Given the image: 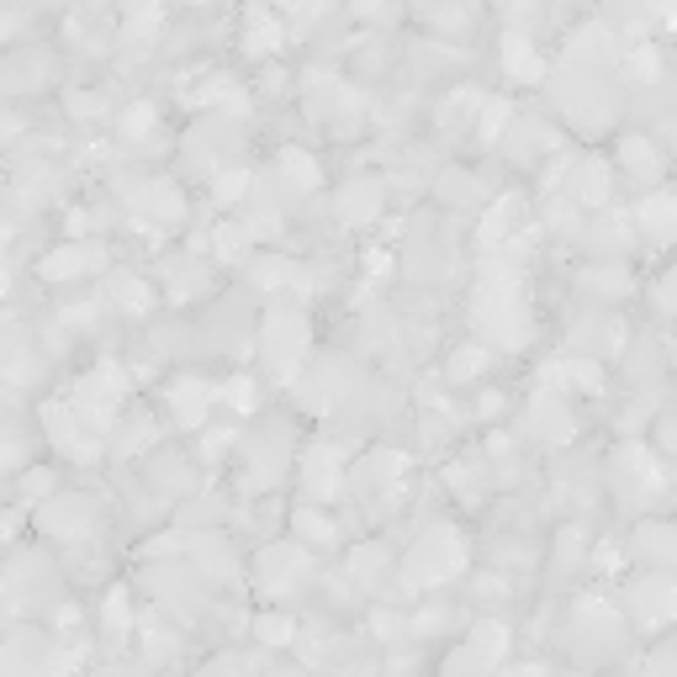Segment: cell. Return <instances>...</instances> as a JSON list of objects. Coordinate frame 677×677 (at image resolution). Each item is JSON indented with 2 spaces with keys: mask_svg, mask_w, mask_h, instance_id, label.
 <instances>
[]
</instances>
